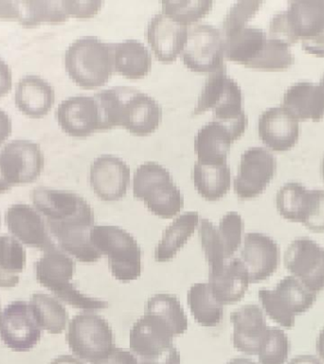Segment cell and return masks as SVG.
<instances>
[{
  "mask_svg": "<svg viewBox=\"0 0 324 364\" xmlns=\"http://www.w3.org/2000/svg\"><path fill=\"white\" fill-rule=\"evenodd\" d=\"M259 300L271 320L291 329L295 317L306 313L317 300V293L310 291L294 276H286L275 289H260Z\"/></svg>",
  "mask_w": 324,
  "mask_h": 364,
  "instance_id": "obj_11",
  "label": "cell"
},
{
  "mask_svg": "<svg viewBox=\"0 0 324 364\" xmlns=\"http://www.w3.org/2000/svg\"><path fill=\"white\" fill-rule=\"evenodd\" d=\"M308 190L298 182H287L278 191L276 206L286 220L300 222L301 208Z\"/></svg>",
  "mask_w": 324,
  "mask_h": 364,
  "instance_id": "obj_39",
  "label": "cell"
},
{
  "mask_svg": "<svg viewBox=\"0 0 324 364\" xmlns=\"http://www.w3.org/2000/svg\"><path fill=\"white\" fill-rule=\"evenodd\" d=\"M33 202L62 252L82 263H94L102 257L90 240L95 216L82 196L68 191L36 187Z\"/></svg>",
  "mask_w": 324,
  "mask_h": 364,
  "instance_id": "obj_1",
  "label": "cell"
},
{
  "mask_svg": "<svg viewBox=\"0 0 324 364\" xmlns=\"http://www.w3.org/2000/svg\"><path fill=\"white\" fill-rule=\"evenodd\" d=\"M65 338L73 354L90 364L102 360L116 347L110 324L90 311L71 318Z\"/></svg>",
  "mask_w": 324,
  "mask_h": 364,
  "instance_id": "obj_10",
  "label": "cell"
},
{
  "mask_svg": "<svg viewBox=\"0 0 324 364\" xmlns=\"http://www.w3.org/2000/svg\"><path fill=\"white\" fill-rule=\"evenodd\" d=\"M225 58L254 70L280 71L288 65L290 53L280 40L267 37L261 28L246 26L225 38Z\"/></svg>",
  "mask_w": 324,
  "mask_h": 364,
  "instance_id": "obj_3",
  "label": "cell"
},
{
  "mask_svg": "<svg viewBox=\"0 0 324 364\" xmlns=\"http://www.w3.org/2000/svg\"><path fill=\"white\" fill-rule=\"evenodd\" d=\"M101 109L104 130L122 127L136 136H147L161 124L156 100L131 87H114L94 94Z\"/></svg>",
  "mask_w": 324,
  "mask_h": 364,
  "instance_id": "obj_2",
  "label": "cell"
},
{
  "mask_svg": "<svg viewBox=\"0 0 324 364\" xmlns=\"http://www.w3.org/2000/svg\"><path fill=\"white\" fill-rule=\"evenodd\" d=\"M21 16L18 20L24 27H36L43 23H63L68 17L62 1H20Z\"/></svg>",
  "mask_w": 324,
  "mask_h": 364,
  "instance_id": "obj_37",
  "label": "cell"
},
{
  "mask_svg": "<svg viewBox=\"0 0 324 364\" xmlns=\"http://www.w3.org/2000/svg\"><path fill=\"white\" fill-rule=\"evenodd\" d=\"M90 240L95 249L107 255L114 278L128 283L141 274V250L132 235L116 226H94Z\"/></svg>",
  "mask_w": 324,
  "mask_h": 364,
  "instance_id": "obj_7",
  "label": "cell"
},
{
  "mask_svg": "<svg viewBox=\"0 0 324 364\" xmlns=\"http://www.w3.org/2000/svg\"><path fill=\"white\" fill-rule=\"evenodd\" d=\"M227 364H258L247 358H235L230 360Z\"/></svg>",
  "mask_w": 324,
  "mask_h": 364,
  "instance_id": "obj_53",
  "label": "cell"
},
{
  "mask_svg": "<svg viewBox=\"0 0 324 364\" xmlns=\"http://www.w3.org/2000/svg\"><path fill=\"white\" fill-rule=\"evenodd\" d=\"M14 101L17 108L31 118H42L50 112L55 101L53 85L41 76L25 75L17 82Z\"/></svg>",
  "mask_w": 324,
  "mask_h": 364,
  "instance_id": "obj_29",
  "label": "cell"
},
{
  "mask_svg": "<svg viewBox=\"0 0 324 364\" xmlns=\"http://www.w3.org/2000/svg\"><path fill=\"white\" fill-rule=\"evenodd\" d=\"M210 110H212L215 121L234 122L247 119L241 87L227 75L226 67L207 76L193 114L199 115Z\"/></svg>",
  "mask_w": 324,
  "mask_h": 364,
  "instance_id": "obj_9",
  "label": "cell"
},
{
  "mask_svg": "<svg viewBox=\"0 0 324 364\" xmlns=\"http://www.w3.org/2000/svg\"><path fill=\"white\" fill-rule=\"evenodd\" d=\"M11 128L13 125H11L10 116L0 108V145L11 135Z\"/></svg>",
  "mask_w": 324,
  "mask_h": 364,
  "instance_id": "obj_48",
  "label": "cell"
},
{
  "mask_svg": "<svg viewBox=\"0 0 324 364\" xmlns=\"http://www.w3.org/2000/svg\"><path fill=\"white\" fill-rule=\"evenodd\" d=\"M114 71L129 79H141L152 68V56L146 46L136 39L112 44Z\"/></svg>",
  "mask_w": 324,
  "mask_h": 364,
  "instance_id": "obj_30",
  "label": "cell"
},
{
  "mask_svg": "<svg viewBox=\"0 0 324 364\" xmlns=\"http://www.w3.org/2000/svg\"><path fill=\"white\" fill-rule=\"evenodd\" d=\"M145 311L155 313L163 318L175 333L176 337L184 334L188 328V318L180 301L176 295L156 294L145 304Z\"/></svg>",
  "mask_w": 324,
  "mask_h": 364,
  "instance_id": "obj_36",
  "label": "cell"
},
{
  "mask_svg": "<svg viewBox=\"0 0 324 364\" xmlns=\"http://www.w3.org/2000/svg\"><path fill=\"white\" fill-rule=\"evenodd\" d=\"M188 304L196 323L205 327H215L221 323L224 316L222 304L215 300L210 284H193L187 294Z\"/></svg>",
  "mask_w": 324,
  "mask_h": 364,
  "instance_id": "obj_33",
  "label": "cell"
},
{
  "mask_svg": "<svg viewBox=\"0 0 324 364\" xmlns=\"http://www.w3.org/2000/svg\"><path fill=\"white\" fill-rule=\"evenodd\" d=\"M65 67L79 87L87 90L102 87L114 73L112 44L95 36L80 37L65 50Z\"/></svg>",
  "mask_w": 324,
  "mask_h": 364,
  "instance_id": "obj_4",
  "label": "cell"
},
{
  "mask_svg": "<svg viewBox=\"0 0 324 364\" xmlns=\"http://www.w3.org/2000/svg\"><path fill=\"white\" fill-rule=\"evenodd\" d=\"M34 269L38 283L50 290L60 301L87 311L109 306L107 301L82 294L71 283L75 273V263L58 247L45 252V255L34 264Z\"/></svg>",
  "mask_w": 324,
  "mask_h": 364,
  "instance_id": "obj_5",
  "label": "cell"
},
{
  "mask_svg": "<svg viewBox=\"0 0 324 364\" xmlns=\"http://www.w3.org/2000/svg\"><path fill=\"white\" fill-rule=\"evenodd\" d=\"M300 223L312 232H324L323 190H308L301 208Z\"/></svg>",
  "mask_w": 324,
  "mask_h": 364,
  "instance_id": "obj_41",
  "label": "cell"
},
{
  "mask_svg": "<svg viewBox=\"0 0 324 364\" xmlns=\"http://www.w3.org/2000/svg\"><path fill=\"white\" fill-rule=\"evenodd\" d=\"M5 221L9 232L27 247L44 252L57 247L41 213L30 205H11L6 212Z\"/></svg>",
  "mask_w": 324,
  "mask_h": 364,
  "instance_id": "obj_21",
  "label": "cell"
},
{
  "mask_svg": "<svg viewBox=\"0 0 324 364\" xmlns=\"http://www.w3.org/2000/svg\"><path fill=\"white\" fill-rule=\"evenodd\" d=\"M315 349H317L318 357L324 361V327L321 329L320 334H318Z\"/></svg>",
  "mask_w": 324,
  "mask_h": 364,
  "instance_id": "obj_51",
  "label": "cell"
},
{
  "mask_svg": "<svg viewBox=\"0 0 324 364\" xmlns=\"http://www.w3.org/2000/svg\"><path fill=\"white\" fill-rule=\"evenodd\" d=\"M291 344L284 330L269 327L266 337L259 350L260 364H286Z\"/></svg>",
  "mask_w": 324,
  "mask_h": 364,
  "instance_id": "obj_38",
  "label": "cell"
},
{
  "mask_svg": "<svg viewBox=\"0 0 324 364\" xmlns=\"http://www.w3.org/2000/svg\"><path fill=\"white\" fill-rule=\"evenodd\" d=\"M193 178L199 195L207 201H215L229 192L232 173L227 162L207 164L196 161Z\"/></svg>",
  "mask_w": 324,
  "mask_h": 364,
  "instance_id": "obj_31",
  "label": "cell"
},
{
  "mask_svg": "<svg viewBox=\"0 0 324 364\" xmlns=\"http://www.w3.org/2000/svg\"><path fill=\"white\" fill-rule=\"evenodd\" d=\"M281 107L297 121H320L324 117V74L318 84L298 82L287 88Z\"/></svg>",
  "mask_w": 324,
  "mask_h": 364,
  "instance_id": "obj_27",
  "label": "cell"
},
{
  "mask_svg": "<svg viewBox=\"0 0 324 364\" xmlns=\"http://www.w3.org/2000/svg\"><path fill=\"white\" fill-rule=\"evenodd\" d=\"M181 59L189 70L212 73L224 68L225 37L215 26L201 23L188 31Z\"/></svg>",
  "mask_w": 324,
  "mask_h": 364,
  "instance_id": "obj_13",
  "label": "cell"
},
{
  "mask_svg": "<svg viewBox=\"0 0 324 364\" xmlns=\"http://www.w3.org/2000/svg\"><path fill=\"white\" fill-rule=\"evenodd\" d=\"M39 326L51 334L64 331L68 321V313L61 301L53 296L34 293L30 301Z\"/></svg>",
  "mask_w": 324,
  "mask_h": 364,
  "instance_id": "obj_35",
  "label": "cell"
},
{
  "mask_svg": "<svg viewBox=\"0 0 324 364\" xmlns=\"http://www.w3.org/2000/svg\"><path fill=\"white\" fill-rule=\"evenodd\" d=\"M44 165L40 145L28 139H14L0 153L2 173L11 187L31 183L41 175Z\"/></svg>",
  "mask_w": 324,
  "mask_h": 364,
  "instance_id": "obj_14",
  "label": "cell"
},
{
  "mask_svg": "<svg viewBox=\"0 0 324 364\" xmlns=\"http://www.w3.org/2000/svg\"><path fill=\"white\" fill-rule=\"evenodd\" d=\"M25 267L26 250L22 245L10 235H0V287H16Z\"/></svg>",
  "mask_w": 324,
  "mask_h": 364,
  "instance_id": "obj_34",
  "label": "cell"
},
{
  "mask_svg": "<svg viewBox=\"0 0 324 364\" xmlns=\"http://www.w3.org/2000/svg\"><path fill=\"white\" fill-rule=\"evenodd\" d=\"M130 181L129 165L119 156L104 154L91 164V188L102 200L117 201L124 198Z\"/></svg>",
  "mask_w": 324,
  "mask_h": 364,
  "instance_id": "obj_19",
  "label": "cell"
},
{
  "mask_svg": "<svg viewBox=\"0 0 324 364\" xmlns=\"http://www.w3.org/2000/svg\"><path fill=\"white\" fill-rule=\"evenodd\" d=\"M10 184L8 183L7 181L3 176L1 166H0V193H4L11 190Z\"/></svg>",
  "mask_w": 324,
  "mask_h": 364,
  "instance_id": "obj_52",
  "label": "cell"
},
{
  "mask_svg": "<svg viewBox=\"0 0 324 364\" xmlns=\"http://www.w3.org/2000/svg\"><path fill=\"white\" fill-rule=\"evenodd\" d=\"M175 337L173 329L163 318L155 313L145 311L131 328V352L136 358L158 357L173 346Z\"/></svg>",
  "mask_w": 324,
  "mask_h": 364,
  "instance_id": "obj_20",
  "label": "cell"
},
{
  "mask_svg": "<svg viewBox=\"0 0 324 364\" xmlns=\"http://www.w3.org/2000/svg\"><path fill=\"white\" fill-rule=\"evenodd\" d=\"M41 334V326L30 303L14 301L5 307L0 337L9 348L17 352L28 351L38 343Z\"/></svg>",
  "mask_w": 324,
  "mask_h": 364,
  "instance_id": "obj_17",
  "label": "cell"
},
{
  "mask_svg": "<svg viewBox=\"0 0 324 364\" xmlns=\"http://www.w3.org/2000/svg\"><path fill=\"white\" fill-rule=\"evenodd\" d=\"M13 87V74L10 65L0 57V98L7 95Z\"/></svg>",
  "mask_w": 324,
  "mask_h": 364,
  "instance_id": "obj_46",
  "label": "cell"
},
{
  "mask_svg": "<svg viewBox=\"0 0 324 364\" xmlns=\"http://www.w3.org/2000/svg\"><path fill=\"white\" fill-rule=\"evenodd\" d=\"M56 118L70 136L82 138L102 130L101 110L94 96L77 95L64 100L57 107Z\"/></svg>",
  "mask_w": 324,
  "mask_h": 364,
  "instance_id": "obj_22",
  "label": "cell"
},
{
  "mask_svg": "<svg viewBox=\"0 0 324 364\" xmlns=\"http://www.w3.org/2000/svg\"><path fill=\"white\" fill-rule=\"evenodd\" d=\"M189 28L179 24L163 11L150 19L146 38L151 48L161 62L175 61L186 45Z\"/></svg>",
  "mask_w": 324,
  "mask_h": 364,
  "instance_id": "obj_24",
  "label": "cell"
},
{
  "mask_svg": "<svg viewBox=\"0 0 324 364\" xmlns=\"http://www.w3.org/2000/svg\"><path fill=\"white\" fill-rule=\"evenodd\" d=\"M138 364H180V353L173 346L158 357L138 358Z\"/></svg>",
  "mask_w": 324,
  "mask_h": 364,
  "instance_id": "obj_45",
  "label": "cell"
},
{
  "mask_svg": "<svg viewBox=\"0 0 324 364\" xmlns=\"http://www.w3.org/2000/svg\"><path fill=\"white\" fill-rule=\"evenodd\" d=\"M280 256V247L270 236L260 232L244 235L241 260L249 272L250 283L269 278L278 269Z\"/></svg>",
  "mask_w": 324,
  "mask_h": 364,
  "instance_id": "obj_23",
  "label": "cell"
},
{
  "mask_svg": "<svg viewBox=\"0 0 324 364\" xmlns=\"http://www.w3.org/2000/svg\"><path fill=\"white\" fill-rule=\"evenodd\" d=\"M244 220L236 212L226 213L216 227L209 219L202 218L198 228L202 250L209 266V272L221 269L232 259L242 244Z\"/></svg>",
  "mask_w": 324,
  "mask_h": 364,
  "instance_id": "obj_12",
  "label": "cell"
},
{
  "mask_svg": "<svg viewBox=\"0 0 324 364\" xmlns=\"http://www.w3.org/2000/svg\"><path fill=\"white\" fill-rule=\"evenodd\" d=\"M261 4V1H239L233 4L222 23L221 31L225 38L246 27L247 21L257 13Z\"/></svg>",
  "mask_w": 324,
  "mask_h": 364,
  "instance_id": "obj_42",
  "label": "cell"
},
{
  "mask_svg": "<svg viewBox=\"0 0 324 364\" xmlns=\"http://www.w3.org/2000/svg\"><path fill=\"white\" fill-rule=\"evenodd\" d=\"M91 364H138V358L132 352L115 347L107 357Z\"/></svg>",
  "mask_w": 324,
  "mask_h": 364,
  "instance_id": "obj_44",
  "label": "cell"
},
{
  "mask_svg": "<svg viewBox=\"0 0 324 364\" xmlns=\"http://www.w3.org/2000/svg\"><path fill=\"white\" fill-rule=\"evenodd\" d=\"M233 323V346L247 355H258L266 337V317L258 304H246L230 314Z\"/></svg>",
  "mask_w": 324,
  "mask_h": 364,
  "instance_id": "obj_26",
  "label": "cell"
},
{
  "mask_svg": "<svg viewBox=\"0 0 324 364\" xmlns=\"http://www.w3.org/2000/svg\"><path fill=\"white\" fill-rule=\"evenodd\" d=\"M161 6V11L179 24L188 27L209 14L212 9L213 1H162Z\"/></svg>",
  "mask_w": 324,
  "mask_h": 364,
  "instance_id": "obj_40",
  "label": "cell"
},
{
  "mask_svg": "<svg viewBox=\"0 0 324 364\" xmlns=\"http://www.w3.org/2000/svg\"><path fill=\"white\" fill-rule=\"evenodd\" d=\"M321 175H323V178L324 181V156L323 159V162H321Z\"/></svg>",
  "mask_w": 324,
  "mask_h": 364,
  "instance_id": "obj_54",
  "label": "cell"
},
{
  "mask_svg": "<svg viewBox=\"0 0 324 364\" xmlns=\"http://www.w3.org/2000/svg\"><path fill=\"white\" fill-rule=\"evenodd\" d=\"M133 193L159 218L170 219L180 213L184 196L169 171L155 161L139 165L133 176Z\"/></svg>",
  "mask_w": 324,
  "mask_h": 364,
  "instance_id": "obj_6",
  "label": "cell"
},
{
  "mask_svg": "<svg viewBox=\"0 0 324 364\" xmlns=\"http://www.w3.org/2000/svg\"><path fill=\"white\" fill-rule=\"evenodd\" d=\"M277 171V161L264 147H250L242 154L233 187L242 200L257 198L264 192Z\"/></svg>",
  "mask_w": 324,
  "mask_h": 364,
  "instance_id": "obj_15",
  "label": "cell"
},
{
  "mask_svg": "<svg viewBox=\"0 0 324 364\" xmlns=\"http://www.w3.org/2000/svg\"><path fill=\"white\" fill-rule=\"evenodd\" d=\"M247 119L234 122L212 121L207 122L196 133L195 152L201 164H215L227 162L230 146L246 131Z\"/></svg>",
  "mask_w": 324,
  "mask_h": 364,
  "instance_id": "obj_18",
  "label": "cell"
},
{
  "mask_svg": "<svg viewBox=\"0 0 324 364\" xmlns=\"http://www.w3.org/2000/svg\"><path fill=\"white\" fill-rule=\"evenodd\" d=\"M207 284L219 304H233L240 301L246 294L250 284L249 275L243 261L232 258L221 269L209 272Z\"/></svg>",
  "mask_w": 324,
  "mask_h": 364,
  "instance_id": "obj_28",
  "label": "cell"
},
{
  "mask_svg": "<svg viewBox=\"0 0 324 364\" xmlns=\"http://www.w3.org/2000/svg\"><path fill=\"white\" fill-rule=\"evenodd\" d=\"M269 34L287 45L301 40V47L324 33L323 1H289L286 11H279L270 19Z\"/></svg>",
  "mask_w": 324,
  "mask_h": 364,
  "instance_id": "obj_8",
  "label": "cell"
},
{
  "mask_svg": "<svg viewBox=\"0 0 324 364\" xmlns=\"http://www.w3.org/2000/svg\"><path fill=\"white\" fill-rule=\"evenodd\" d=\"M284 266L310 291L324 289V249L308 237L291 242L284 253Z\"/></svg>",
  "mask_w": 324,
  "mask_h": 364,
  "instance_id": "obj_16",
  "label": "cell"
},
{
  "mask_svg": "<svg viewBox=\"0 0 324 364\" xmlns=\"http://www.w3.org/2000/svg\"><path fill=\"white\" fill-rule=\"evenodd\" d=\"M196 212L182 213L164 230L161 241L155 250V260L163 263L172 260L193 235L199 224Z\"/></svg>",
  "mask_w": 324,
  "mask_h": 364,
  "instance_id": "obj_32",
  "label": "cell"
},
{
  "mask_svg": "<svg viewBox=\"0 0 324 364\" xmlns=\"http://www.w3.org/2000/svg\"><path fill=\"white\" fill-rule=\"evenodd\" d=\"M2 323V313H1V307H0V326H1Z\"/></svg>",
  "mask_w": 324,
  "mask_h": 364,
  "instance_id": "obj_55",
  "label": "cell"
},
{
  "mask_svg": "<svg viewBox=\"0 0 324 364\" xmlns=\"http://www.w3.org/2000/svg\"><path fill=\"white\" fill-rule=\"evenodd\" d=\"M21 16L20 1H0V19L17 20Z\"/></svg>",
  "mask_w": 324,
  "mask_h": 364,
  "instance_id": "obj_47",
  "label": "cell"
},
{
  "mask_svg": "<svg viewBox=\"0 0 324 364\" xmlns=\"http://www.w3.org/2000/svg\"><path fill=\"white\" fill-rule=\"evenodd\" d=\"M50 364H85L80 358L71 355H61L50 361Z\"/></svg>",
  "mask_w": 324,
  "mask_h": 364,
  "instance_id": "obj_50",
  "label": "cell"
},
{
  "mask_svg": "<svg viewBox=\"0 0 324 364\" xmlns=\"http://www.w3.org/2000/svg\"><path fill=\"white\" fill-rule=\"evenodd\" d=\"M258 133L261 141L276 152H286L297 144L298 121L283 107L267 108L259 117Z\"/></svg>",
  "mask_w": 324,
  "mask_h": 364,
  "instance_id": "obj_25",
  "label": "cell"
},
{
  "mask_svg": "<svg viewBox=\"0 0 324 364\" xmlns=\"http://www.w3.org/2000/svg\"><path fill=\"white\" fill-rule=\"evenodd\" d=\"M288 364H323L315 355H301L293 358Z\"/></svg>",
  "mask_w": 324,
  "mask_h": 364,
  "instance_id": "obj_49",
  "label": "cell"
},
{
  "mask_svg": "<svg viewBox=\"0 0 324 364\" xmlns=\"http://www.w3.org/2000/svg\"><path fill=\"white\" fill-rule=\"evenodd\" d=\"M63 8L68 17L76 18H88L98 14L101 10L102 1H74V0H63Z\"/></svg>",
  "mask_w": 324,
  "mask_h": 364,
  "instance_id": "obj_43",
  "label": "cell"
}]
</instances>
